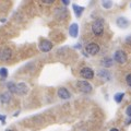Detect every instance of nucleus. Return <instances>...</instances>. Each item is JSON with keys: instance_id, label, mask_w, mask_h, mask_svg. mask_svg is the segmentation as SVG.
Returning <instances> with one entry per match:
<instances>
[{"instance_id": "9", "label": "nucleus", "mask_w": 131, "mask_h": 131, "mask_svg": "<svg viewBox=\"0 0 131 131\" xmlns=\"http://www.w3.org/2000/svg\"><path fill=\"white\" fill-rule=\"evenodd\" d=\"M27 92H28V86L25 83L21 82V83L16 84V94L18 95H25V94H27Z\"/></svg>"}, {"instance_id": "23", "label": "nucleus", "mask_w": 131, "mask_h": 131, "mask_svg": "<svg viewBox=\"0 0 131 131\" xmlns=\"http://www.w3.org/2000/svg\"><path fill=\"white\" fill-rule=\"evenodd\" d=\"M43 2H44V3H47V5H50V3H52L54 1H52V0H44Z\"/></svg>"}, {"instance_id": "8", "label": "nucleus", "mask_w": 131, "mask_h": 131, "mask_svg": "<svg viewBox=\"0 0 131 131\" xmlns=\"http://www.w3.org/2000/svg\"><path fill=\"white\" fill-rule=\"evenodd\" d=\"M57 94H58V97L61 98V100H69L71 97V93L68 91L67 88H63V86L58 89Z\"/></svg>"}, {"instance_id": "2", "label": "nucleus", "mask_w": 131, "mask_h": 131, "mask_svg": "<svg viewBox=\"0 0 131 131\" xmlns=\"http://www.w3.org/2000/svg\"><path fill=\"white\" fill-rule=\"evenodd\" d=\"M77 86H78V89H79L82 93H85V94L91 93L92 90H93L92 84L90 83V82H88V81H84V80L78 81L77 82Z\"/></svg>"}, {"instance_id": "3", "label": "nucleus", "mask_w": 131, "mask_h": 131, "mask_svg": "<svg viewBox=\"0 0 131 131\" xmlns=\"http://www.w3.org/2000/svg\"><path fill=\"white\" fill-rule=\"evenodd\" d=\"M127 59H128V57H127V54L124 51V50H117L115 51L114 54V61H116L117 63L119 64H124L127 62Z\"/></svg>"}, {"instance_id": "7", "label": "nucleus", "mask_w": 131, "mask_h": 131, "mask_svg": "<svg viewBox=\"0 0 131 131\" xmlns=\"http://www.w3.org/2000/svg\"><path fill=\"white\" fill-rule=\"evenodd\" d=\"M12 57V50L10 48H2L1 50H0V60L1 61H8L10 60Z\"/></svg>"}, {"instance_id": "4", "label": "nucleus", "mask_w": 131, "mask_h": 131, "mask_svg": "<svg viewBox=\"0 0 131 131\" xmlns=\"http://www.w3.org/2000/svg\"><path fill=\"white\" fill-rule=\"evenodd\" d=\"M85 50H86V52L89 55L95 56L100 52L101 47H100V45L96 44V43H89L86 46H85Z\"/></svg>"}, {"instance_id": "20", "label": "nucleus", "mask_w": 131, "mask_h": 131, "mask_svg": "<svg viewBox=\"0 0 131 131\" xmlns=\"http://www.w3.org/2000/svg\"><path fill=\"white\" fill-rule=\"evenodd\" d=\"M102 6H103L105 9H109V8H112L113 2L112 1H103L102 2Z\"/></svg>"}, {"instance_id": "21", "label": "nucleus", "mask_w": 131, "mask_h": 131, "mask_svg": "<svg viewBox=\"0 0 131 131\" xmlns=\"http://www.w3.org/2000/svg\"><path fill=\"white\" fill-rule=\"evenodd\" d=\"M126 83L131 88V73H129V74L126 75Z\"/></svg>"}, {"instance_id": "17", "label": "nucleus", "mask_w": 131, "mask_h": 131, "mask_svg": "<svg viewBox=\"0 0 131 131\" xmlns=\"http://www.w3.org/2000/svg\"><path fill=\"white\" fill-rule=\"evenodd\" d=\"M7 88H8V90H9V93L16 94V84L14 83V82H8Z\"/></svg>"}, {"instance_id": "22", "label": "nucleus", "mask_w": 131, "mask_h": 131, "mask_svg": "<svg viewBox=\"0 0 131 131\" xmlns=\"http://www.w3.org/2000/svg\"><path fill=\"white\" fill-rule=\"evenodd\" d=\"M126 115L128 116L129 118H131V105H129L128 107L126 108Z\"/></svg>"}, {"instance_id": "1", "label": "nucleus", "mask_w": 131, "mask_h": 131, "mask_svg": "<svg viewBox=\"0 0 131 131\" xmlns=\"http://www.w3.org/2000/svg\"><path fill=\"white\" fill-rule=\"evenodd\" d=\"M92 32L95 36H102L104 33V20L97 19L92 23Z\"/></svg>"}, {"instance_id": "12", "label": "nucleus", "mask_w": 131, "mask_h": 131, "mask_svg": "<svg viewBox=\"0 0 131 131\" xmlns=\"http://www.w3.org/2000/svg\"><path fill=\"white\" fill-rule=\"evenodd\" d=\"M116 23H117V25L119 27H121V28H127V27H128V25H129V21L126 18H124V16L118 18Z\"/></svg>"}, {"instance_id": "27", "label": "nucleus", "mask_w": 131, "mask_h": 131, "mask_svg": "<svg viewBox=\"0 0 131 131\" xmlns=\"http://www.w3.org/2000/svg\"><path fill=\"white\" fill-rule=\"evenodd\" d=\"M130 124H131V118L129 120H127V125H130Z\"/></svg>"}, {"instance_id": "28", "label": "nucleus", "mask_w": 131, "mask_h": 131, "mask_svg": "<svg viewBox=\"0 0 131 131\" xmlns=\"http://www.w3.org/2000/svg\"><path fill=\"white\" fill-rule=\"evenodd\" d=\"M6 131H14V130H12V129H7Z\"/></svg>"}, {"instance_id": "13", "label": "nucleus", "mask_w": 131, "mask_h": 131, "mask_svg": "<svg viewBox=\"0 0 131 131\" xmlns=\"http://www.w3.org/2000/svg\"><path fill=\"white\" fill-rule=\"evenodd\" d=\"M10 101H11V93L5 92V93L0 94V102L2 104H8V103H10Z\"/></svg>"}, {"instance_id": "11", "label": "nucleus", "mask_w": 131, "mask_h": 131, "mask_svg": "<svg viewBox=\"0 0 131 131\" xmlns=\"http://www.w3.org/2000/svg\"><path fill=\"white\" fill-rule=\"evenodd\" d=\"M55 15L58 20H63V19H66V16H67V10H66L64 8H62V9L57 8L55 11Z\"/></svg>"}, {"instance_id": "18", "label": "nucleus", "mask_w": 131, "mask_h": 131, "mask_svg": "<svg viewBox=\"0 0 131 131\" xmlns=\"http://www.w3.org/2000/svg\"><path fill=\"white\" fill-rule=\"evenodd\" d=\"M124 96H125V93H122V92H119V93H116L114 95V100H115V102L116 103H121L122 102V98H124Z\"/></svg>"}, {"instance_id": "14", "label": "nucleus", "mask_w": 131, "mask_h": 131, "mask_svg": "<svg viewBox=\"0 0 131 131\" xmlns=\"http://www.w3.org/2000/svg\"><path fill=\"white\" fill-rule=\"evenodd\" d=\"M98 77H101L103 80H106V81H109L112 79V75H110L109 71L107 70H100L98 71Z\"/></svg>"}, {"instance_id": "19", "label": "nucleus", "mask_w": 131, "mask_h": 131, "mask_svg": "<svg viewBox=\"0 0 131 131\" xmlns=\"http://www.w3.org/2000/svg\"><path fill=\"white\" fill-rule=\"evenodd\" d=\"M0 77L6 79L8 77V69L7 68H0Z\"/></svg>"}, {"instance_id": "6", "label": "nucleus", "mask_w": 131, "mask_h": 131, "mask_svg": "<svg viewBox=\"0 0 131 131\" xmlns=\"http://www.w3.org/2000/svg\"><path fill=\"white\" fill-rule=\"evenodd\" d=\"M38 47L40 49V51L48 52V51H50L52 49V43L50 42V40H48V39H43L42 42L39 43Z\"/></svg>"}, {"instance_id": "10", "label": "nucleus", "mask_w": 131, "mask_h": 131, "mask_svg": "<svg viewBox=\"0 0 131 131\" xmlns=\"http://www.w3.org/2000/svg\"><path fill=\"white\" fill-rule=\"evenodd\" d=\"M69 34L72 37H78V34H79V25L77 23H72L70 27H69Z\"/></svg>"}, {"instance_id": "15", "label": "nucleus", "mask_w": 131, "mask_h": 131, "mask_svg": "<svg viewBox=\"0 0 131 131\" xmlns=\"http://www.w3.org/2000/svg\"><path fill=\"white\" fill-rule=\"evenodd\" d=\"M72 8H73V11H74V14L78 16V18H80L84 11V7H81V6H78V5H72Z\"/></svg>"}, {"instance_id": "26", "label": "nucleus", "mask_w": 131, "mask_h": 131, "mask_svg": "<svg viewBox=\"0 0 131 131\" xmlns=\"http://www.w3.org/2000/svg\"><path fill=\"white\" fill-rule=\"evenodd\" d=\"M109 131H119V130H118L117 128H113V129H110Z\"/></svg>"}, {"instance_id": "5", "label": "nucleus", "mask_w": 131, "mask_h": 131, "mask_svg": "<svg viewBox=\"0 0 131 131\" xmlns=\"http://www.w3.org/2000/svg\"><path fill=\"white\" fill-rule=\"evenodd\" d=\"M80 75L85 80H91L94 78V71L92 68L90 67H84L80 70Z\"/></svg>"}, {"instance_id": "25", "label": "nucleus", "mask_w": 131, "mask_h": 131, "mask_svg": "<svg viewBox=\"0 0 131 131\" xmlns=\"http://www.w3.org/2000/svg\"><path fill=\"white\" fill-rule=\"evenodd\" d=\"M0 120H1L3 124H5V120H6V116H1V115H0Z\"/></svg>"}, {"instance_id": "16", "label": "nucleus", "mask_w": 131, "mask_h": 131, "mask_svg": "<svg viewBox=\"0 0 131 131\" xmlns=\"http://www.w3.org/2000/svg\"><path fill=\"white\" fill-rule=\"evenodd\" d=\"M102 64H103L105 68H110L114 64V60L112 58H109V57H106V58L102 60Z\"/></svg>"}, {"instance_id": "24", "label": "nucleus", "mask_w": 131, "mask_h": 131, "mask_svg": "<svg viewBox=\"0 0 131 131\" xmlns=\"http://www.w3.org/2000/svg\"><path fill=\"white\" fill-rule=\"evenodd\" d=\"M62 3L64 6H68L69 3H70V1H69V0H62Z\"/></svg>"}]
</instances>
